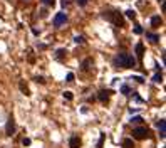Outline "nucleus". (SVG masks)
Listing matches in <instances>:
<instances>
[{"label":"nucleus","instance_id":"423d86ee","mask_svg":"<svg viewBox=\"0 0 166 148\" xmlns=\"http://www.w3.org/2000/svg\"><path fill=\"white\" fill-rule=\"evenodd\" d=\"M69 146H70V148H79V146H81V138L76 136V135H74V136H70Z\"/></svg>","mask_w":166,"mask_h":148},{"label":"nucleus","instance_id":"5701e85b","mask_svg":"<svg viewBox=\"0 0 166 148\" xmlns=\"http://www.w3.org/2000/svg\"><path fill=\"white\" fill-rule=\"evenodd\" d=\"M35 83H39V84H44L45 81H44V77H42V76H37V77H35Z\"/></svg>","mask_w":166,"mask_h":148},{"label":"nucleus","instance_id":"c756f323","mask_svg":"<svg viewBox=\"0 0 166 148\" xmlns=\"http://www.w3.org/2000/svg\"><path fill=\"white\" fill-rule=\"evenodd\" d=\"M158 2H161V3H163V2H164V0H158Z\"/></svg>","mask_w":166,"mask_h":148},{"label":"nucleus","instance_id":"4468645a","mask_svg":"<svg viewBox=\"0 0 166 148\" xmlns=\"http://www.w3.org/2000/svg\"><path fill=\"white\" fill-rule=\"evenodd\" d=\"M123 148H134V143H132V140H129V138H126L123 141Z\"/></svg>","mask_w":166,"mask_h":148},{"label":"nucleus","instance_id":"f257e3e1","mask_svg":"<svg viewBox=\"0 0 166 148\" xmlns=\"http://www.w3.org/2000/svg\"><path fill=\"white\" fill-rule=\"evenodd\" d=\"M114 64L118 66V67H134L136 66V59L132 57L131 54H124V52H121V54H118L114 57Z\"/></svg>","mask_w":166,"mask_h":148},{"label":"nucleus","instance_id":"9d476101","mask_svg":"<svg viewBox=\"0 0 166 148\" xmlns=\"http://www.w3.org/2000/svg\"><path fill=\"white\" fill-rule=\"evenodd\" d=\"M136 54H138V57H139V59L144 56V46H143L141 42H138V44H136Z\"/></svg>","mask_w":166,"mask_h":148},{"label":"nucleus","instance_id":"0eeeda50","mask_svg":"<svg viewBox=\"0 0 166 148\" xmlns=\"http://www.w3.org/2000/svg\"><path fill=\"white\" fill-rule=\"evenodd\" d=\"M109 94H111V91H109V89H107V91H106V89H102V91H99V101H102V103H106L107 99H109Z\"/></svg>","mask_w":166,"mask_h":148},{"label":"nucleus","instance_id":"9b49d317","mask_svg":"<svg viewBox=\"0 0 166 148\" xmlns=\"http://www.w3.org/2000/svg\"><path fill=\"white\" fill-rule=\"evenodd\" d=\"M19 88H20V91L25 94V96H29V94H30V91H29V88L25 86V83H24V81H20V83H19Z\"/></svg>","mask_w":166,"mask_h":148},{"label":"nucleus","instance_id":"4be33fe9","mask_svg":"<svg viewBox=\"0 0 166 148\" xmlns=\"http://www.w3.org/2000/svg\"><path fill=\"white\" fill-rule=\"evenodd\" d=\"M121 93H123V94H129V86L124 84L123 88H121Z\"/></svg>","mask_w":166,"mask_h":148},{"label":"nucleus","instance_id":"aec40b11","mask_svg":"<svg viewBox=\"0 0 166 148\" xmlns=\"http://www.w3.org/2000/svg\"><path fill=\"white\" fill-rule=\"evenodd\" d=\"M64 98H65V99H69V101H70V99L74 98V94L70 93V91H65V93H64Z\"/></svg>","mask_w":166,"mask_h":148},{"label":"nucleus","instance_id":"20e7f679","mask_svg":"<svg viewBox=\"0 0 166 148\" xmlns=\"http://www.w3.org/2000/svg\"><path fill=\"white\" fill-rule=\"evenodd\" d=\"M65 20H67V15H65L64 12H59V14L54 17V25H56V27H61L62 24H65Z\"/></svg>","mask_w":166,"mask_h":148},{"label":"nucleus","instance_id":"c85d7f7f","mask_svg":"<svg viewBox=\"0 0 166 148\" xmlns=\"http://www.w3.org/2000/svg\"><path fill=\"white\" fill-rule=\"evenodd\" d=\"M134 81H138V83H144L143 77H139V76H136V77H134Z\"/></svg>","mask_w":166,"mask_h":148},{"label":"nucleus","instance_id":"393cba45","mask_svg":"<svg viewBox=\"0 0 166 148\" xmlns=\"http://www.w3.org/2000/svg\"><path fill=\"white\" fill-rule=\"evenodd\" d=\"M134 32H136V34H143V29H141V25H136L134 27Z\"/></svg>","mask_w":166,"mask_h":148},{"label":"nucleus","instance_id":"6e6552de","mask_svg":"<svg viewBox=\"0 0 166 148\" xmlns=\"http://www.w3.org/2000/svg\"><path fill=\"white\" fill-rule=\"evenodd\" d=\"M156 125H158V128H159V136L161 138H164V133H166V123H164V120H159V121H158L156 123Z\"/></svg>","mask_w":166,"mask_h":148},{"label":"nucleus","instance_id":"bb28decb","mask_svg":"<svg viewBox=\"0 0 166 148\" xmlns=\"http://www.w3.org/2000/svg\"><path fill=\"white\" fill-rule=\"evenodd\" d=\"M44 3H45V5H54L56 0H44Z\"/></svg>","mask_w":166,"mask_h":148},{"label":"nucleus","instance_id":"7ed1b4c3","mask_svg":"<svg viewBox=\"0 0 166 148\" xmlns=\"http://www.w3.org/2000/svg\"><path fill=\"white\" fill-rule=\"evenodd\" d=\"M132 136L136 140H144V138L149 136V131H148V128H144V126H138V128L132 130Z\"/></svg>","mask_w":166,"mask_h":148},{"label":"nucleus","instance_id":"f8f14e48","mask_svg":"<svg viewBox=\"0 0 166 148\" xmlns=\"http://www.w3.org/2000/svg\"><path fill=\"white\" fill-rule=\"evenodd\" d=\"M91 66H92V59H86L84 62H82V71H89Z\"/></svg>","mask_w":166,"mask_h":148},{"label":"nucleus","instance_id":"b1692460","mask_svg":"<svg viewBox=\"0 0 166 148\" xmlns=\"http://www.w3.org/2000/svg\"><path fill=\"white\" fill-rule=\"evenodd\" d=\"M65 79H67V83H72V81H74V74H72V72H69Z\"/></svg>","mask_w":166,"mask_h":148},{"label":"nucleus","instance_id":"f3484780","mask_svg":"<svg viewBox=\"0 0 166 148\" xmlns=\"http://www.w3.org/2000/svg\"><path fill=\"white\" fill-rule=\"evenodd\" d=\"M74 42H76V44H84V37H82V35L74 37Z\"/></svg>","mask_w":166,"mask_h":148},{"label":"nucleus","instance_id":"f03ea898","mask_svg":"<svg viewBox=\"0 0 166 148\" xmlns=\"http://www.w3.org/2000/svg\"><path fill=\"white\" fill-rule=\"evenodd\" d=\"M102 17L107 19L109 22H113L114 25H118V27L124 25V19H123V15L119 14V12H102Z\"/></svg>","mask_w":166,"mask_h":148},{"label":"nucleus","instance_id":"a211bd4d","mask_svg":"<svg viewBox=\"0 0 166 148\" xmlns=\"http://www.w3.org/2000/svg\"><path fill=\"white\" fill-rule=\"evenodd\" d=\"M104 138H106V135H104V133H101V138H99L97 148H102V143H104Z\"/></svg>","mask_w":166,"mask_h":148},{"label":"nucleus","instance_id":"cd10ccee","mask_svg":"<svg viewBox=\"0 0 166 148\" xmlns=\"http://www.w3.org/2000/svg\"><path fill=\"white\" fill-rule=\"evenodd\" d=\"M22 143H24L25 146H29V145H30V140H29V138H24V140H22Z\"/></svg>","mask_w":166,"mask_h":148},{"label":"nucleus","instance_id":"6ab92c4d","mask_svg":"<svg viewBox=\"0 0 166 148\" xmlns=\"http://www.w3.org/2000/svg\"><path fill=\"white\" fill-rule=\"evenodd\" d=\"M126 15H128L129 19H136V12H134V10H128Z\"/></svg>","mask_w":166,"mask_h":148},{"label":"nucleus","instance_id":"39448f33","mask_svg":"<svg viewBox=\"0 0 166 148\" xmlns=\"http://www.w3.org/2000/svg\"><path fill=\"white\" fill-rule=\"evenodd\" d=\"M14 131H15V121H14V118H9L7 120V126H5V133H7V136H12L14 135Z\"/></svg>","mask_w":166,"mask_h":148},{"label":"nucleus","instance_id":"2eb2a0df","mask_svg":"<svg viewBox=\"0 0 166 148\" xmlns=\"http://www.w3.org/2000/svg\"><path fill=\"white\" fill-rule=\"evenodd\" d=\"M65 54H67V52H65V49H59V51L56 52V57H57V59H62Z\"/></svg>","mask_w":166,"mask_h":148},{"label":"nucleus","instance_id":"1a4fd4ad","mask_svg":"<svg viewBox=\"0 0 166 148\" xmlns=\"http://www.w3.org/2000/svg\"><path fill=\"white\" fill-rule=\"evenodd\" d=\"M161 24H163V19H161L159 15H155V17L151 19V25L153 27H159Z\"/></svg>","mask_w":166,"mask_h":148},{"label":"nucleus","instance_id":"412c9836","mask_svg":"<svg viewBox=\"0 0 166 148\" xmlns=\"http://www.w3.org/2000/svg\"><path fill=\"white\" fill-rule=\"evenodd\" d=\"M153 81H155V83H161V81H163V76H161V74H156V76L153 77Z\"/></svg>","mask_w":166,"mask_h":148},{"label":"nucleus","instance_id":"a878e982","mask_svg":"<svg viewBox=\"0 0 166 148\" xmlns=\"http://www.w3.org/2000/svg\"><path fill=\"white\" fill-rule=\"evenodd\" d=\"M77 2V5H81V7H84L86 3H87V0H76Z\"/></svg>","mask_w":166,"mask_h":148},{"label":"nucleus","instance_id":"dca6fc26","mask_svg":"<svg viewBox=\"0 0 166 148\" xmlns=\"http://www.w3.org/2000/svg\"><path fill=\"white\" fill-rule=\"evenodd\" d=\"M131 123H134V125H141V123H143V118H141V116H134L131 120Z\"/></svg>","mask_w":166,"mask_h":148},{"label":"nucleus","instance_id":"ddd939ff","mask_svg":"<svg viewBox=\"0 0 166 148\" xmlns=\"http://www.w3.org/2000/svg\"><path fill=\"white\" fill-rule=\"evenodd\" d=\"M146 37H148L149 40H151L153 44H156L158 40H159V35H156V34H151V32H148V34H146Z\"/></svg>","mask_w":166,"mask_h":148}]
</instances>
